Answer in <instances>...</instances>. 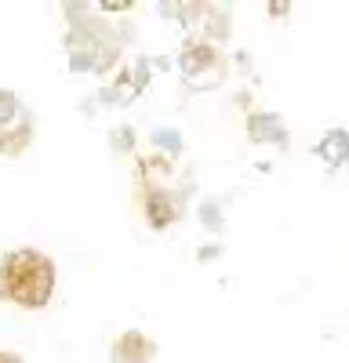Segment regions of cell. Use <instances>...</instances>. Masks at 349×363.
I'll use <instances>...</instances> for the list:
<instances>
[{
    "mask_svg": "<svg viewBox=\"0 0 349 363\" xmlns=\"http://www.w3.org/2000/svg\"><path fill=\"white\" fill-rule=\"evenodd\" d=\"M55 294V262L44 251L18 247L0 262V298L18 309H44Z\"/></svg>",
    "mask_w": 349,
    "mask_h": 363,
    "instance_id": "obj_1",
    "label": "cell"
},
{
    "mask_svg": "<svg viewBox=\"0 0 349 363\" xmlns=\"http://www.w3.org/2000/svg\"><path fill=\"white\" fill-rule=\"evenodd\" d=\"M179 69H182L186 84H193V87H211V84H218L222 73H226L222 58H218V51H215L211 44H193V48H186L182 58H179Z\"/></svg>",
    "mask_w": 349,
    "mask_h": 363,
    "instance_id": "obj_2",
    "label": "cell"
},
{
    "mask_svg": "<svg viewBox=\"0 0 349 363\" xmlns=\"http://www.w3.org/2000/svg\"><path fill=\"white\" fill-rule=\"evenodd\" d=\"M153 356H157V342L153 338H145L142 330H124V335L113 342L109 363H150Z\"/></svg>",
    "mask_w": 349,
    "mask_h": 363,
    "instance_id": "obj_3",
    "label": "cell"
},
{
    "mask_svg": "<svg viewBox=\"0 0 349 363\" xmlns=\"http://www.w3.org/2000/svg\"><path fill=\"white\" fill-rule=\"evenodd\" d=\"M174 218H179V196H174V193H160L157 189V193L145 196V222H150V225L164 229Z\"/></svg>",
    "mask_w": 349,
    "mask_h": 363,
    "instance_id": "obj_4",
    "label": "cell"
},
{
    "mask_svg": "<svg viewBox=\"0 0 349 363\" xmlns=\"http://www.w3.org/2000/svg\"><path fill=\"white\" fill-rule=\"evenodd\" d=\"M29 142H33V120L22 116L15 128L0 131V153H4V157H18L22 149H29Z\"/></svg>",
    "mask_w": 349,
    "mask_h": 363,
    "instance_id": "obj_5",
    "label": "cell"
},
{
    "mask_svg": "<svg viewBox=\"0 0 349 363\" xmlns=\"http://www.w3.org/2000/svg\"><path fill=\"white\" fill-rule=\"evenodd\" d=\"M248 131H251L255 142H284V138H287V135H284V124H280L273 113H255V116L248 120Z\"/></svg>",
    "mask_w": 349,
    "mask_h": 363,
    "instance_id": "obj_6",
    "label": "cell"
},
{
    "mask_svg": "<svg viewBox=\"0 0 349 363\" xmlns=\"http://www.w3.org/2000/svg\"><path fill=\"white\" fill-rule=\"evenodd\" d=\"M316 153L324 157L331 167H338V164L349 157V135H345V131H331L324 142H320V149H316Z\"/></svg>",
    "mask_w": 349,
    "mask_h": 363,
    "instance_id": "obj_7",
    "label": "cell"
},
{
    "mask_svg": "<svg viewBox=\"0 0 349 363\" xmlns=\"http://www.w3.org/2000/svg\"><path fill=\"white\" fill-rule=\"evenodd\" d=\"M18 116V99H15V91L8 87H0V131L11 128V120Z\"/></svg>",
    "mask_w": 349,
    "mask_h": 363,
    "instance_id": "obj_8",
    "label": "cell"
},
{
    "mask_svg": "<svg viewBox=\"0 0 349 363\" xmlns=\"http://www.w3.org/2000/svg\"><path fill=\"white\" fill-rule=\"evenodd\" d=\"M153 145H164V153H179V149H182V138H179V131L160 128V131H153Z\"/></svg>",
    "mask_w": 349,
    "mask_h": 363,
    "instance_id": "obj_9",
    "label": "cell"
},
{
    "mask_svg": "<svg viewBox=\"0 0 349 363\" xmlns=\"http://www.w3.org/2000/svg\"><path fill=\"white\" fill-rule=\"evenodd\" d=\"M109 138H113V145H121L124 153H128V149L135 145V135H131V128H116V131H113Z\"/></svg>",
    "mask_w": 349,
    "mask_h": 363,
    "instance_id": "obj_10",
    "label": "cell"
},
{
    "mask_svg": "<svg viewBox=\"0 0 349 363\" xmlns=\"http://www.w3.org/2000/svg\"><path fill=\"white\" fill-rule=\"evenodd\" d=\"M102 8H106V11H124V8H131V4H128V0H102Z\"/></svg>",
    "mask_w": 349,
    "mask_h": 363,
    "instance_id": "obj_11",
    "label": "cell"
},
{
    "mask_svg": "<svg viewBox=\"0 0 349 363\" xmlns=\"http://www.w3.org/2000/svg\"><path fill=\"white\" fill-rule=\"evenodd\" d=\"M0 363H22L18 352H0Z\"/></svg>",
    "mask_w": 349,
    "mask_h": 363,
    "instance_id": "obj_12",
    "label": "cell"
}]
</instances>
